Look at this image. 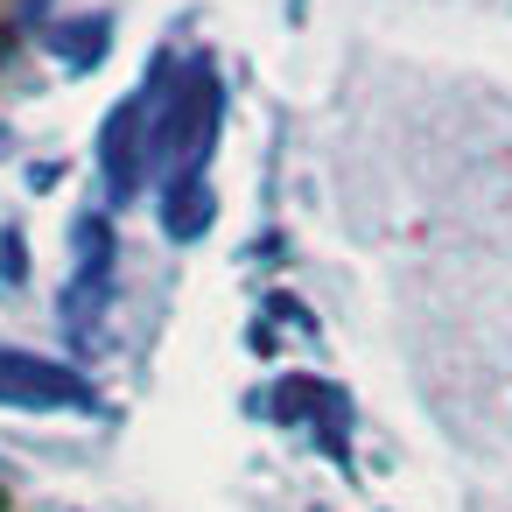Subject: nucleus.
<instances>
[{
  "label": "nucleus",
  "mask_w": 512,
  "mask_h": 512,
  "mask_svg": "<svg viewBox=\"0 0 512 512\" xmlns=\"http://www.w3.org/2000/svg\"><path fill=\"white\" fill-rule=\"evenodd\" d=\"M225 127V85L204 57L169 64L155 57L148 71V183L162 204V225L176 239H197L218 218L211 197V148Z\"/></svg>",
  "instance_id": "1"
},
{
  "label": "nucleus",
  "mask_w": 512,
  "mask_h": 512,
  "mask_svg": "<svg viewBox=\"0 0 512 512\" xmlns=\"http://www.w3.org/2000/svg\"><path fill=\"white\" fill-rule=\"evenodd\" d=\"M106 302H113V232H106V225H85V232H78V274H71V288H64V323H71L78 344L99 337L92 323L106 316Z\"/></svg>",
  "instance_id": "4"
},
{
  "label": "nucleus",
  "mask_w": 512,
  "mask_h": 512,
  "mask_svg": "<svg viewBox=\"0 0 512 512\" xmlns=\"http://www.w3.org/2000/svg\"><path fill=\"white\" fill-rule=\"evenodd\" d=\"M0 407H22V414H92L99 386L78 365H57L43 351L0 344Z\"/></svg>",
  "instance_id": "2"
},
{
  "label": "nucleus",
  "mask_w": 512,
  "mask_h": 512,
  "mask_svg": "<svg viewBox=\"0 0 512 512\" xmlns=\"http://www.w3.org/2000/svg\"><path fill=\"white\" fill-rule=\"evenodd\" d=\"M99 169H106V197H134L148 183V92L120 99L113 120L99 127Z\"/></svg>",
  "instance_id": "3"
},
{
  "label": "nucleus",
  "mask_w": 512,
  "mask_h": 512,
  "mask_svg": "<svg viewBox=\"0 0 512 512\" xmlns=\"http://www.w3.org/2000/svg\"><path fill=\"white\" fill-rule=\"evenodd\" d=\"M57 43H71V64H92V57H99V50L113 43V29H106V22L92 15V22H78V29H64Z\"/></svg>",
  "instance_id": "5"
}]
</instances>
